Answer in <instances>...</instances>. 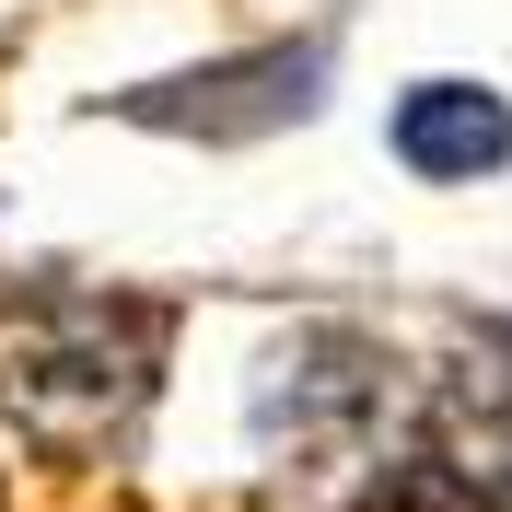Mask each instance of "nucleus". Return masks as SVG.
<instances>
[{"instance_id":"obj_1","label":"nucleus","mask_w":512,"mask_h":512,"mask_svg":"<svg viewBox=\"0 0 512 512\" xmlns=\"http://www.w3.org/2000/svg\"><path fill=\"white\" fill-rule=\"evenodd\" d=\"M152 373H163V315H140V303H82V315H47L24 338L12 408H24L59 454H94V443H117L128 419L152 408Z\"/></svg>"},{"instance_id":"obj_2","label":"nucleus","mask_w":512,"mask_h":512,"mask_svg":"<svg viewBox=\"0 0 512 512\" xmlns=\"http://www.w3.org/2000/svg\"><path fill=\"white\" fill-rule=\"evenodd\" d=\"M396 396L384 384V361L361 350V338H338V326H291L280 350H268V373H256V431L280 454H338L373 431V408Z\"/></svg>"},{"instance_id":"obj_3","label":"nucleus","mask_w":512,"mask_h":512,"mask_svg":"<svg viewBox=\"0 0 512 512\" xmlns=\"http://www.w3.org/2000/svg\"><path fill=\"white\" fill-rule=\"evenodd\" d=\"M315 94H326V35H291L268 59H210L187 82H152V94H117V105L152 128H198V140H256V128L315 117Z\"/></svg>"},{"instance_id":"obj_4","label":"nucleus","mask_w":512,"mask_h":512,"mask_svg":"<svg viewBox=\"0 0 512 512\" xmlns=\"http://www.w3.org/2000/svg\"><path fill=\"white\" fill-rule=\"evenodd\" d=\"M396 163L431 187H478L512 163V105L489 82H419V94H396Z\"/></svg>"},{"instance_id":"obj_5","label":"nucleus","mask_w":512,"mask_h":512,"mask_svg":"<svg viewBox=\"0 0 512 512\" xmlns=\"http://www.w3.org/2000/svg\"><path fill=\"white\" fill-rule=\"evenodd\" d=\"M361 512H478V478L443 466V454H396V466L361 489Z\"/></svg>"},{"instance_id":"obj_6","label":"nucleus","mask_w":512,"mask_h":512,"mask_svg":"<svg viewBox=\"0 0 512 512\" xmlns=\"http://www.w3.org/2000/svg\"><path fill=\"white\" fill-rule=\"evenodd\" d=\"M478 419H489V443H501V478H512V384H478Z\"/></svg>"},{"instance_id":"obj_7","label":"nucleus","mask_w":512,"mask_h":512,"mask_svg":"<svg viewBox=\"0 0 512 512\" xmlns=\"http://www.w3.org/2000/svg\"><path fill=\"white\" fill-rule=\"evenodd\" d=\"M501 350H512V315H501Z\"/></svg>"}]
</instances>
